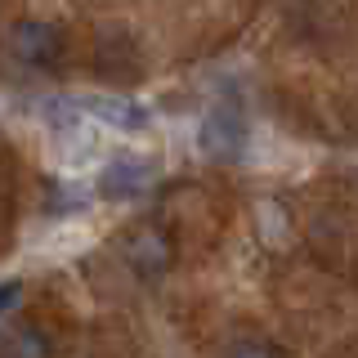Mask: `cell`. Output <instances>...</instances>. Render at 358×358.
I'll return each instance as SVG.
<instances>
[{"instance_id": "3", "label": "cell", "mask_w": 358, "mask_h": 358, "mask_svg": "<svg viewBox=\"0 0 358 358\" xmlns=\"http://www.w3.org/2000/svg\"><path fill=\"white\" fill-rule=\"evenodd\" d=\"M76 108L85 112L90 121H94L99 130H117V134H143L152 126L148 108L134 103L126 94H81L76 99Z\"/></svg>"}, {"instance_id": "8", "label": "cell", "mask_w": 358, "mask_h": 358, "mask_svg": "<svg viewBox=\"0 0 358 358\" xmlns=\"http://www.w3.org/2000/svg\"><path fill=\"white\" fill-rule=\"evenodd\" d=\"M229 358H282V350H273L268 341H238L229 350Z\"/></svg>"}, {"instance_id": "2", "label": "cell", "mask_w": 358, "mask_h": 358, "mask_svg": "<svg viewBox=\"0 0 358 358\" xmlns=\"http://www.w3.org/2000/svg\"><path fill=\"white\" fill-rule=\"evenodd\" d=\"M121 260L134 278H143V282H157L162 273H171L175 264V242L166 229H157V224H139V229H130L126 238H121Z\"/></svg>"}, {"instance_id": "6", "label": "cell", "mask_w": 358, "mask_h": 358, "mask_svg": "<svg viewBox=\"0 0 358 358\" xmlns=\"http://www.w3.org/2000/svg\"><path fill=\"white\" fill-rule=\"evenodd\" d=\"M50 336L41 327H14L0 336V358H50Z\"/></svg>"}, {"instance_id": "4", "label": "cell", "mask_w": 358, "mask_h": 358, "mask_svg": "<svg viewBox=\"0 0 358 358\" xmlns=\"http://www.w3.org/2000/svg\"><path fill=\"white\" fill-rule=\"evenodd\" d=\"M197 143L206 157H215V162H233V157H242L246 148V121L238 108H210L206 117H201L197 126Z\"/></svg>"}, {"instance_id": "5", "label": "cell", "mask_w": 358, "mask_h": 358, "mask_svg": "<svg viewBox=\"0 0 358 358\" xmlns=\"http://www.w3.org/2000/svg\"><path fill=\"white\" fill-rule=\"evenodd\" d=\"M152 162L148 157H139V152H117L112 162L99 171V193L103 197H117V201H126V197H139V193H148L152 188Z\"/></svg>"}, {"instance_id": "9", "label": "cell", "mask_w": 358, "mask_h": 358, "mask_svg": "<svg viewBox=\"0 0 358 358\" xmlns=\"http://www.w3.org/2000/svg\"><path fill=\"white\" fill-rule=\"evenodd\" d=\"M18 300H22V282H18V278H5V282H0V318H5Z\"/></svg>"}, {"instance_id": "1", "label": "cell", "mask_w": 358, "mask_h": 358, "mask_svg": "<svg viewBox=\"0 0 358 358\" xmlns=\"http://www.w3.org/2000/svg\"><path fill=\"white\" fill-rule=\"evenodd\" d=\"M9 54L27 67V72H54L67 54V41L54 22L45 18H22L9 27Z\"/></svg>"}, {"instance_id": "7", "label": "cell", "mask_w": 358, "mask_h": 358, "mask_svg": "<svg viewBox=\"0 0 358 358\" xmlns=\"http://www.w3.org/2000/svg\"><path fill=\"white\" fill-rule=\"evenodd\" d=\"M255 220H260V233H264V242H282V238H287V210L278 206V201H260Z\"/></svg>"}]
</instances>
